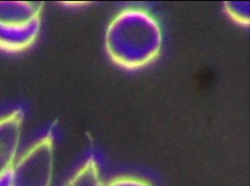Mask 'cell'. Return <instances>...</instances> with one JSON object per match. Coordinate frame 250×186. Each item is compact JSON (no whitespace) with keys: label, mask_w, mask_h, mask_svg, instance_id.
<instances>
[{"label":"cell","mask_w":250,"mask_h":186,"mask_svg":"<svg viewBox=\"0 0 250 186\" xmlns=\"http://www.w3.org/2000/svg\"><path fill=\"white\" fill-rule=\"evenodd\" d=\"M13 167L0 174V186H13Z\"/></svg>","instance_id":"9c48e42d"},{"label":"cell","mask_w":250,"mask_h":186,"mask_svg":"<svg viewBox=\"0 0 250 186\" xmlns=\"http://www.w3.org/2000/svg\"><path fill=\"white\" fill-rule=\"evenodd\" d=\"M164 34L160 21L145 9L130 7L117 13L107 27L105 49L115 64L135 71L160 56Z\"/></svg>","instance_id":"6da1fadb"},{"label":"cell","mask_w":250,"mask_h":186,"mask_svg":"<svg viewBox=\"0 0 250 186\" xmlns=\"http://www.w3.org/2000/svg\"><path fill=\"white\" fill-rule=\"evenodd\" d=\"M41 28V16L19 24L0 22V48L10 51L25 49L36 41Z\"/></svg>","instance_id":"277c9868"},{"label":"cell","mask_w":250,"mask_h":186,"mask_svg":"<svg viewBox=\"0 0 250 186\" xmlns=\"http://www.w3.org/2000/svg\"><path fill=\"white\" fill-rule=\"evenodd\" d=\"M100 170L93 162L86 164L70 178L65 186H104Z\"/></svg>","instance_id":"8992f818"},{"label":"cell","mask_w":250,"mask_h":186,"mask_svg":"<svg viewBox=\"0 0 250 186\" xmlns=\"http://www.w3.org/2000/svg\"><path fill=\"white\" fill-rule=\"evenodd\" d=\"M21 120L17 112L0 118V174L13 167L18 157Z\"/></svg>","instance_id":"3957f363"},{"label":"cell","mask_w":250,"mask_h":186,"mask_svg":"<svg viewBox=\"0 0 250 186\" xmlns=\"http://www.w3.org/2000/svg\"><path fill=\"white\" fill-rule=\"evenodd\" d=\"M104 186H153L142 178L134 176H122L105 183Z\"/></svg>","instance_id":"ba28073f"},{"label":"cell","mask_w":250,"mask_h":186,"mask_svg":"<svg viewBox=\"0 0 250 186\" xmlns=\"http://www.w3.org/2000/svg\"><path fill=\"white\" fill-rule=\"evenodd\" d=\"M224 9L228 16L234 22L242 26L250 24V2H226Z\"/></svg>","instance_id":"52a82bcc"},{"label":"cell","mask_w":250,"mask_h":186,"mask_svg":"<svg viewBox=\"0 0 250 186\" xmlns=\"http://www.w3.org/2000/svg\"><path fill=\"white\" fill-rule=\"evenodd\" d=\"M41 6L29 1H0V22L19 24L41 16Z\"/></svg>","instance_id":"5b68a950"},{"label":"cell","mask_w":250,"mask_h":186,"mask_svg":"<svg viewBox=\"0 0 250 186\" xmlns=\"http://www.w3.org/2000/svg\"><path fill=\"white\" fill-rule=\"evenodd\" d=\"M13 172V186H52L54 154L50 140L38 142L18 157Z\"/></svg>","instance_id":"7a4b0ae2"}]
</instances>
